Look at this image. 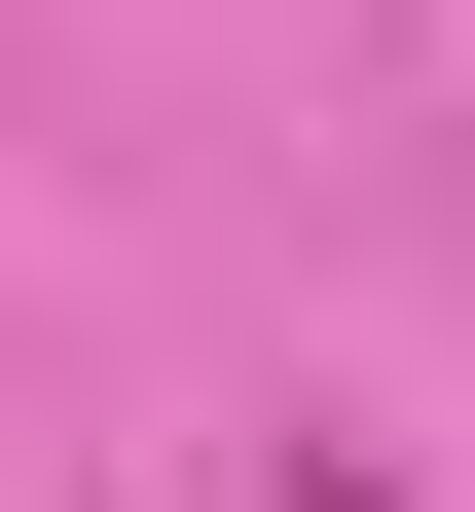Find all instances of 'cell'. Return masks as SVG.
Listing matches in <instances>:
<instances>
[{
    "label": "cell",
    "mask_w": 475,
    "mask_h": 512,
    "mask_svg": "<svg viewBox=\"0 0 475 512\" xmlns=\"http://www.w3.org/2000/svg\"><path fill=\"white\" fill-rule=\"evenodd\" d=\"M293 512H402V476H366V439H293Z\"/></svg>",
    "instance_id": "6da1fadb"
}]
</instances>
